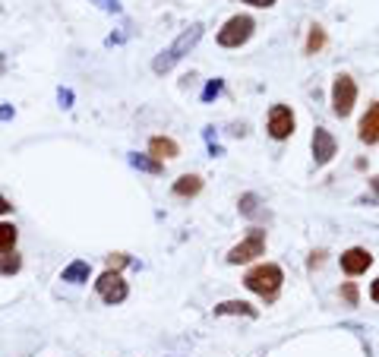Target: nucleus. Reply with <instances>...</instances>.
<instances>
[{
	"label": "nucleus",
	"instance_id": "nucleus-29",
	"mask_svg": "<svg viewBox=\"0 0 379 357\" xmlns=\"http://www.w3.org/2000/svg\"><path fill=\"white\" fill-rule=\"evenodd\" d=\"M13 117V107L10 105H0V120H10Z\"/></svg>",
	"mask_w": 379,
	"mask_h": 357
},
{
	"label": "nucleus",
	"instance_id": "nucleus-8",
	"mask_svg": "<svg viewBox=\"0 0 379 357\" xmlns=\"http://www.w3.org/2000/svg\"><path fill=\"white\" fill-rule=\"evenodd\" d=\"M310 149H313V165L316 168H326L329 161L338 155V139L332 136L326 127H316L313 139H310Z\"/></svg>",
	"mask_w": 379,
	"mask_h": 357
},
{
	"label": "nucleus",
	"instance_id": "nucleus-21",
	"mask_svg": "<svg viewBox=\"0 0 379 357\" xmlns=\"http://www.w3.org/2000/svg\"><path fill=\"white\" fill-rule=\"evenodd\" d=\"M338 294H342V298L348 300L351 307H357V304H361V291H357V285H354V281H344V285L338 288Z\"/></svg>",
	"mask_w": 379,
	"mask_h": 357
},
{
	"label": "nucleus",
	"instance_id": "nucleus-16",
	"mask_svg": "<svg viewBox=\"0 0 379 357\" xmlns=\"http://www.w3.org/2000/svg\"><path fill=\"white\" fill-rule=\"evenodd\" d=\"M237 212L243 215V218H266V206H262V199L256 197V193H243L240 203H237Z\"/></svg>",
	"mask_w": 379,
	"mask_h": 357
},
{
	"label": "nucleus",
	"instance_id": "nucleus-26",
	"mask_svg": "<svg viewBox=\"0 0 379 357\" xmlns=\"http://www.w3.org/2000/svg\"><path fill=\"white\" fill-rule=\"evenodd\" d=\"M243 4L260 6V10H269V6H275V0H243Z\"/></svg>",
	"mask_w": 379,
	"mask_h": 357
},
{
	"label": "nucleus",
	"instance_id": "nucleus-19",
	"mask_svg": "<svg viewBox=\"0 0 379 357\" xmlns=\"http://www.w3.org/2000/svg\"><path fill=\"white\" fill-rule=\"evenodd\" d=\"M19 269H23V256H19L16 250L0 253V275H16Z\"/></svg>",
	"mask_w": 379,
	"mask_h": 357
},
{
	"label": "nucleus",
	"instance_id": "nucleus-27",
	"mask_svg": "<svg viewBox=\"0 0 379 357\" xmlns=\"http://www.w3.org/2000/svg\"><path fill=\"white\" fill-rule=\"evenodd\" d=\"M10 212H13V203L4 197V193H0V215H10Z\"/></svg>",
	"mask_w": 379,
	"mask_h": 357
},
{
	"label": "nucleus",
	"instance_id": "nucleus-31",
	"mask_svg": "<svg viewBox=\"0 0 379 357\" xmlns=\"http://www.w3.org/2000/svg\"><path fill=\"white\" fill-rule=\"evenodd\" d=\"M4 70H6V64H4V57H0V76H4Z\"/></svg>",
	"mask_w": 379,
	"mask_h": 357
},
{
	"label": "nucleus",
	"instance_id": "nucleus-18",
	"mask_svg": "<svg viewBox=\"0 0 379 357\" xmlns=\"http://www.w3.org/2000/svg\"><path fill=\"white\" fill-rule=\"evenodd\" d=\"M16 240H19L16 225H13V221H0V253L16 250Z\"/></svg>",
	"mask_w": 379,
	"mask_h": 357
},
{
	"label": "nucleus",
	"instance_id": "nucleus-13",
	"mask_svg": "<svg viewBox=\"0 0 379 357\" xmlns=\"http://www.w3.org/2000/svg\"><path fill=\"white\" fill-rule=\"evenodd\" d=\"M148 155H152V158H158V161L177 158L180 146H177V139H171V136H152V139H148Z\"/></svg>",
	"mask_w": 379,
	"mask_h": 357
},
{
	"label": "nucleus",
	"instance_id": "nucleus-20",
	"mask_svg": "<svg viewBox=\"0 0 379 357\" xmlns=\"http://www.w3.org/2000/svg\"><path fill=\"white\" fill-rule=\"evenodd\" d=\"M221 89H225V79H209L206 83V89H202V102H212V98H218L221 95Z\"/></svg>",
	"mask_w": 379,
	"mask_h": 357
},
{
	"label": "nucleus",
	"instance_id": "nucleus-1",
	"mask_svg": "<svg viewBox=\"0 0 379 357\" xmlns=\"http://www.w3.org/2000/svg\"><path fill=\"white\" fill-rule=\"evenodd\" d=\"M243 285H247V291L260 294L262 300H275L284 285V272L279 262H256L253 269H247Z\"/></svg>",
	"mask_w": 379,
	"mask_h": 357
},
{
	"label": "nucleus",
	"instance_id": "nucleus-3",
	"mask_svg": "<svg viewBox=\"0 0 379 357\" xmlns=\"http://www.w3.org/2000/svg\"><path fill=\"white\" fill-rule=\"evenodd\" d=\"M260 256H266V228H250L247 238H243L240 244H234L225 259L231 262V266H243V262H253V259H260Z\"/></svg>",
	"mask_w": 379,
	"mask_h": 357
},
{
	"label": "nucleus",
	"instance_id": "nucleus-14",
	"mask_svg": "<svg viewBox=\"0 0 379 357\" xmlns=\"http://www.w3.org/2000/svg\"><path fill=\"white\" fill-rule=\"evenodd\" d=\"M92 275V266L86 259H73L70 266L60 272V281H66V285H86Z\"/></svg>",
	"mask_w": 379,
	"mask_h": 357
},
{
	"label": "nucleus",
	"instance_id": "nucleus-11",
	"mask_svg": "<svg viewBox=\"0 0 379 357\" xmlns=\"http://www.w3.org/2000/svg\"><path fill=\"white\" fill-rule=\"evenodd\" d=\"M202 187H206V180H202L199 174H180V177L174 180L171 193L177 199H193V197H199L202 193Z\"/></svg>",
	"mask_w": 379,
	"mask_h": 357
},
{
	"label": "nucleus",
	"instance_id": "nucleus-30",
	"mask_svg": "<svg viewBox=\"0 0 379 357\" xmlns=\"http://www.w3.org/2000/svg\"><path fill=\"white\" fill-rule=\"evenodd\" d=\"M370 184H373V190L379 193V177H370Z\"/></svg>",
	"mask_w": 379,
	"mask_h": 357
},
{
	"label": "nucleus",
	"instance_id": "nucleus-6",
	"mask_svg": "<svg viewBox=\"0 0 379 357\" xmlns=\"http://www.w3.org/2000/svg\"><path fill=\"white\" fill-rule=\"evenodd\" d=\"M95 294H98L107 307H114V304H124V300L130 298V288H127L124 275H120L117 269H105V272L98 275V281H95Z\"/></svg>",
	"mask_w": 379,
	"mask_h": 357
},
{
	"label": "nucleus",
	"instance_id": "nucleus-23",
	"mask_svg": "<svg viewBox=\"0 0 379 357\" xmlns=\"http://www.w3.org/2000/svg\"><path fill=\"white\" fill-rule=\"evenodd\" d=\"M322 262H326V250H313L310 253V259H307V269L313 272V269H320Z\"/></svg>",
	"mask_w": 379,
	"mask_h": 357
},
{
	"label": "nucleus",
	"instance_id": "nucleus-9",
	"mask_svg": "<svg viewBox=\"0 0 379 357\" xmlns=\"http://www.w3.org/2000/svg\"><path fill=\"white\" fill-rule=\"evenodd\" d=\"M338 262H342L344 275H363L373 266V253H370L367 247H348V250L338 256Z\"/></svg>",
	"mask_w": 379,
	"mask_h": 357
},
{
	"label": "nucleus",
	"instance_id": "nucleus-22",
	"mask_svg": "<svg viewBox=\"0 0 379 357\" xmlns=\"http://www.w3.org/2000/svg\"><path fill=\"white\" fill-rule=\"evenodd\" d=\"M105 262H107V269H117V272H120V269L130 262V256H127V253H111Z\"/></svg>",
	"mask_w": 379,
	"mask_h": 357
},
{
	"label": "nucleus",
	"instance_id": "nucleus-5",
	"mask_svg": "<svg viewBox=\"0 0 379 357\" xmlns=\"http://www.w3.org/2000/svg\"><path fill=\"white\" fill-rule=\"evenodd\" d=\"M357 105V83L348 76V73H338L335 83H332V114L335 117H351Z\"/></svg>",
	"mask_w": 379,
	"mask_h": 357
},
{
	"label": "nucleus",
	"instance_id": "nucleus-7",
	"mask_svg": "<svg viewBox=\"0 0 379 357\" xmlns=\"http://www.w3.org/2000/svg\"><path fill=\"white\" fill-rule=\"evenodd\" d=\"M294 127H297L294 111H291L288 105H272V111H269V117H266L269 136H272L275 143H284V139L294 136Z\"/></svg>",
	"mask_w": 379,
	"mask_h": 357
},
{
	"label": "nucleus",
	"instance_id": "nucleus-2",
	"mask_svg": "<svg viewBox=\"0 0 379 357\" xmlns=\"http://www.w3.org/2000/svg\"><path fill=\"white\" fill-rule=\"evenodd\" d=\"M202 35H206V25H202V23H193L190 29H184L177 38H174L171 48H165V51L158 54V57L152 60V70H155V73H168V70H174V66H177L180 60H184L187 54L193 51L196 45H199V38H202Z\"/></svg>",
	"mask_w": 379,
	"mask_h": 357
},
{
	"label": "nucleus",
	"instance_id": "nucleus-24",
	"mask_svg": "<svg viewBox=\"0 0 379 357\" xmlns=\"http://www.w3.org/2000/svg\"><path fill=\"white\" fill-rule=\"evenodd\" d=\"M92 4H98L105 13H120L124 6H120V0H92Z\"/></svg>",
	"mask_w": 379,
	"mask_h": 357
},
{
	"label": "nucleus",
	"instance_id": "nucleus-4",
	"mask_svg": "<svg viewBox=\"0 0 379 357\" xmlns=\"http://www.w3.org/2000/svg\"><path fill=\"white\" fill-rule=\"evenodd\" d=\"M253 32H256V19L247 16V13H237L218 29V45L221 48H240V45H247L253 38Z\"/></svg>",
	"mask_w": 379,
	"mask_h": 357
},
{
	"label": "nucleus",
	"instance_id": "nucleus-15",
	"mask_svg": "<svg viewBox=\"0 0 379 357\" xmlns=\"http://www.w3.org/2000/svg\"><path fill=\"white\" fill-rule=\"evenodd\" d=\"M127 161H130L133 168H136V171H142V174H155V177H158L161 171H165V161H158V158H152V155H139V152H130L127 155Z\"/></svg>",
	"mask_w": 379,
	"mask_h": 357
},
{
	"label": "nucleus",
	"instance_id": "nucleus-25",
	"mask_svg": "<svg viewBox=\"0 0 379 357\" xmlns=\"http://www.w3.org/2000/svg\"><path fill=\"white\" fill-rule=\"evenodd\" d=\"M57 98H60L64 107H73V92L70 89H57Z\"/></svg>",
	"mask_w": 379,
	"mask_h": 357
},
{
	"label": "nucleus",
	"instance_id": "nucleus-17",
	"mask_svg": "<svg viewBox=\"0 0 379 357\" xmlns=\"http://www.w3.org/2000/svg\"><path fill=\"white\" fill-rule=\"evenodd\" d=\"M322 48H326V29L322 25H310L307 32V45H303V54H320Z\"/></svg>",
	"mask_w": 379,
	"mask_h": 357
},
{
	"label": "nucleus",
	"instance_id": "nucleus-28",
	"mask_svg": "<svg viewBox=\"0 0 379 357\" xmlns=\"http://www.w3.org/2000/svg\"><path fill=\"white\" fill-rule=\"evenodd\" d=\"M370 300H373V304H379V279L373 281V285H370Z\"/></svg>",
	"mask_w": 379,
	"mask_h": 357
},
{
	"label": "nucleus",
	"instance_id": "nucleus-10",
	"mask_svg": "<svg viewBox=\"0 0 379 357\" xmlns=\"http://www.w3.org/2000/svg\"><path fill=\"white\" fill-rule=\"evenodd\" d=\"M357 139H361L363 146H376L379 143V102L370 105L367 114L361 117V124H357Z\"/></svg>",
	"mask_w": 379,
	"mask_h": 357
},
{
	"label": "nucleus",
	"instance_id": "nucleus-12",
	"mask_svg": "<svg viewBox=\"0 0 379 357\" xmlns=\"http://www.w3.org/2000/svg\"><path fill=\"white\" fill-rule=\"evenodd\" d=\"M215 316H247V320H260V310L253 304H247V300H221V304H215L212 310Z\"/></svg>",
	"mask_w": 379,
	"mask_h": 357
}]
</instances>
